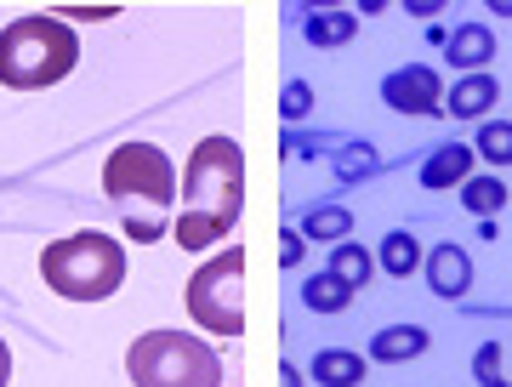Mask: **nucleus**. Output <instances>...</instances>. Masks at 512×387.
<instances>
[{"instance_id":"obj_1","label":"nucleus","mask_w":512,"mask_h":387,"mask_svg":"<svg viewBox=\"0 0 512 387\" xmlns=\"http://www.w3.org/2000/svg\"><path fill=\"white\" fill-rule=\"evenodd\" d=\"M183 200L188 211L171 222V240L183 251H211L234 234L245 211V154L234 137H200L183 166Z\"/></svg>"},{"instance_id":"obj_2","label":"nucleus","mask_w":512,"mask_h":387,"mask_svg":"<svg viewBox=\"0 0 512 387\" xmlns=\"http://www.w3.org/2000/svg\"><path fill=\"white\" fill-rule=\"evenodd\" d=\"M103 194L120 205V222L137 245H154L165 240V217L183 194L177 183V166L160 143H120L103 160Z\"/></svg>"},{"instance_id":"obj_3","label":"nucleus","mask_w":512,"mask_h":387,"mask_svg":"<svg viewBox=\"0 0 512 387\" xmlns=\"http://www.w3.org/2000/svg\"><path fill=\"white\" fill-rule=\"evenodd\" d=\"M80 63V35L52 12H29L0 29V86L12 92H46L69 80Z\"/></svg>"},{"instance_id":"obj_4","label":"nucleus","mask_w":512,"mask_h":387,"mask_svg":"<svg viewBox=\"0 0 512 387\" xmlns=\"http://www.w3.org/2000/svg\"><path fill=\"white\" fill-rule=\"evenodd\" d=\"M40 279L63 302H109L126 285V245L103 228H80L40 251Z\"/></svg>"},{"instance_id":"obj_5","label":"nucleus","mask_w":512,"mask_h":387,"mask_svg":"<svg viewBox=\"0 0 512 387\" xmlns=\"http://www.w3.org/2000/svg\"><path fill=\"white\" fill-rule=\"evenodd\" d=\"M137 387H222V353L200 331H143L126 353Z\"/></svg>"},{"instance_id":"obj_6","label":"nucleus","mask_w":512,"mask_h":387,"mask_svg":"<svg viewBox=\"0 0 512 387\" xmlns=\"http://www.w3.org/2000/svg\"><path fill=\"white\" fill-rule=\"evenodd\" d=\"M183 308L200 325V336H211V342H234L245 331V251L239 245L211 251V262H200L188 274Z\"/></svg>"},{"instance_id":"obj_7","label":"nucleus","mask_w":512,"mask_h":387,"mask_svg":"<svg viewBox=\"0 0 512 387\" xmlns=\"http://www.w3.org/2000/svg\"><path fill=\"white\" fill-rule=\"evenodd\" d=\"M382 103L393 114H439L444 109L439 69H427V63H399V69L382 80Z\"/></svg>"},{"instance_id":"obj_8","label":"nucleus","mask_w":512,"mask_h":387,"mask_svg":"<svg viewBox=\"0 0 512 387\" xmlns=\"http://www.w3.org/2000/svg\"><path fill=\"white\" fill-rule=\"evenodd\" d=\"M421 274H427V291L439 296V302H461V296L473 291V262L461 251L456 240H439L427 257H421Z\"/></svg>"},{"instance_id":"obj_9","label":"nucleus","mask_w":512,"mask_h":387,"mask_svg":"<svg viewBox=\"0 0 512 387\" xmlns=\"http://www.w3.org/2000/svg\"><path fill=\"white\" fill-rule=\"evenodd\" d=\"M490 57H495L490 23H461V29H450V40H444V63L461 69V74H490Z\"/></svg>"},{"instance_id":"obj_10","label":"nucleus","mask_w":512,"mask_h":387,"mask_svg":"<svg viewBox=\"0 0 512 387\" xmlns=\"http://www.w3.org/2000/svg\"><path fill=\"white\" fill-rule=\"evenodd\" d=\"M495 103H501V80L495 74H461L444 92V114H456V120H490Z\"/></svg>"},{"instance_id":"obj_11","label":"nucleus","mask_w":512,"mask_h":387,"mask_svg":"<svg viewBox=\"0 0 512 387\" xmlns=\"http://www.w3.org/2000/svg\"><path fill=\"white\" fill-rule=\"evenodd\" d=\"M473 166H478V154H473V143H439L433 154H427V166H421V188H461L467 177H473Z\"/></svg>"},{"instance_id":"obj_12","label":"nucleus","mask_w":512,"mask_h":387,"mask_svg":"<svg viewBox=\"0 0 512 387\" xmlns=\"http://www.w3.org/2000/svg\"><path fill=\"white\" fill-rule=\"evenodd\" d=\"M433 348V336L421 331V325H387V331L370 336V353L365 359H382V365H404V359H416V353Z\"/></svg>"},{"instance_id":"obj_13","label":"nucleus","mask_w":512,"mask_h":387,"mask_svg":"<svg viewBox=\"0 0 512 387\" xmlns=\"http://www.w3.org/2000/svg\"><path fill=\"white\" fill-rule=\"evenodd\" d=\"M365 370H370V359L353 353V348H319L313 353V382L319 387H359Z\"/></svg>"},{"instance_id":"obj_14","label":"nucleus","mask_w":512,"mask_h":387,"mask_svg":"<svg viewBox=\"0 0 512 387\" xmlns=\"http://www.w3.org/2000/svg\"><path fill=\"white\" fill-rule=\"evenodd\" d=\"M421 240L410 234V228H387V240H382V251H376V268L382 274H393V279H410L421 268Z\"/></svg>"},{"instance_id":"obj_15","label":"nucleus","mask_w":512,"mask_h":387,"mask_svg":"<svg viewBox=\"0 0 512 387\" xmlns=\"http://www.w3.org/2000/svg\"><path fill=\"white\" fill-rule=\"evenodd\" d=\"M461 205H467V217L490 222L501 205H507V183L495 177V171H473L467 183H461Z\"/></svg>"},{"instance_id":"obj_16","label":"nucleus","mask_w":512,"mask_h":387,"mask_svg":"<svg viewBox=\"0 0 512 387\" xmlns=\"http://www.w3.org/2000/svg\"><path fill=\"white\" fill-rule=\"evenodd\" d=\"M348 302H353V285H342L330 268L302 279V308H313V314H342Z\"/></svg>"},{"instance_id":"obj_17","label":"nucleus","mask_w":512,"mask_h":387,"mask_svg":"<svg viewBox=\"0 0 512 387\" xmlns=\"http://www.w3.org/2000/svg\"><path fill=\"white\" fill-rule=\"evenodd\" d=\"M302 35H308V46L330 52V46H342V40L359 35V12H313V18L302 23Z\"/></svg>"},{"instance_id":"obj_18","label":"nucleus","mask_w":512,"mask_h":387,"mask_svg":"<svg viewBox=\"0 0 512 387\" xmlns=\"http://www.w3.org/2000/svg\"><path fill=\"white\" fill-rule=\"evenodd\" d=\"M330 274L359 291V285H370V274H376V251H365L359 240H342L336 251H330Z\"/></svg>"},{"instance_id":"obj_19","label":"nucleus","mask_w":512,"mask_h":387,"mask_svg":"<svg viewBox=\"0 0 512 387\" xmlns=\"http://www.w3.org/2000/svg\"><path fill=\"white\" fill-rule=\"evenodd\" d=\"M473 154L484 160V166H512V120H484L473 137Z\"/></svg>"},{"instance_id":"obj_20","label":"nucleus","mask_w":512,"mask_h":387,"mask_svg":"<svg viewBox=\"0 0 512 387\" xmlns=\"http://www.w3.org/2000/svg\"><path fill=\"white\" fill-rule=\"evenodd\" d=\"M302 234H308V240L342 245V240H353V211H342V205H319V211L302 217Z\"/></svg>"},{"instance_id":"obj_21","label":"nucleus","mask_w":512,"mask_h":387,"mask_svg":"<svg viewBox=\"0 0 512 387\" xmlns=\"http://www.w3.org/2000/svg\"><path fill=\"white\" fill-rule=\"evenodd\" d=\"M370 171H382V154L370 143H348L336 154V177H342V183H365Z\"/></svg>"},{"instance_id":"obj_22","label":"nucleus","mask_w":512,"mask_h":387,"mask_svg":"<svg viewBox=\"0 0 512 387\" xmlns=\"http://www.w3.org/2000/svg\"><path fill=\"white\" fill-rule=\"evenodd\" d=\"M473 376H478L484 387H512L507 370H501V342H484V348L473 353Z\"/></svg>"},{"instance_id":"obj_23","label":"nucleus","mask_w":512,"mask_h":387,"mask_svg":"<svg viewBox=\"0 0 512 387\" xmlns=\"http://www.w3.org/2000/svg\"><path fill=\"white\" fill-rule=\"evenodd\" d=\"M279 114H285V120H308V114H313V86H308V80H291V86H285Z\"/></svg>"},{"instance_id":"obj_24","label":"nucleus","mask_w":512,"mask_h":387,"mask_svg":"<svg viewBox=\"0 0 512 387\" xmlns=\"http://www.w3.org/2000/svg\"><path fill=\"white\" fill-rule=\"evenodd\" d=\"M279 257H285V268H296L302 262V240L296 234H279Z\"/></svg>"},{"instance_id":"obj_25","label":"nucleus","mask_w":512,"mask_h":387,"mask_svg":"<svg viewBox=\"0 0 512 387\" xmlns=\"http://www.w3.org/2000/svg\"><path fill=\"white\" fill-rule=\"evenodd\" d=\"M439 6H444V0H404V12H410V18H439Z\"/></svg>"},{"instance_id":"obj_26","label":"nucleus","mask_w":512,"mask_h":387,"mask_svg":"<svg viewBox=\"0 0 512 387\" xmlns=\"http://www.w3.org/2000/svg\"><path fill=\"white\" fill-rule=\"evenodd\" d=\"M12 382V348H6V336H0V387Z\"/></svg>"},{"instance_id":"obj_27","label":"nucleus","mask_w":512,"mask_h":387,"mask_svg":"<svg viewBox=\"0 0 512 387\" xmlns=\"http://www.w3.org/2000/svg\"><path fill=\"white\" fill-rule=\"evenodd\" d=\"M279 387H302V382H296V365H285V370H279Z\"/></svg>"},{"instance_id":"obj_28","label":"nucleus","mask_w":512,"mask_h":387,"mask_svg":"<svg viewBox=\"0 0 512 387\" xmlns=\"http://www.w3.org/2000/svg\"><path fill=\"white\" fill-rule=\"evenodd\" d=\"M490 12H495V18H512V0H495Z\"/></svg>"}]
</instances>
